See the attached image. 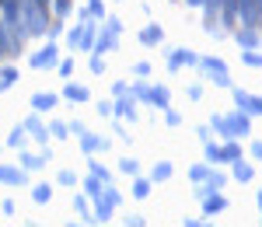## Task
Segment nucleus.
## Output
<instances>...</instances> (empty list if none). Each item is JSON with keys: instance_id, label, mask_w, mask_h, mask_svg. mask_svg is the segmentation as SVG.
Masks as SVG:
<instances>
[{"instance_id": "nucleus-1", "label": "nucleus", "mask_w": 262, "mask_h": 227, "mask_svg": "<svg viewBox=\"0 0 262 227\" xmlns=\"http://www.w3.org/2000/svg\"><path fill=\"white\" fill-rule=\"evenodd\" d=\"M210 129H217L224 140H242L252 133V116L242 112V108H234V112H227V116H213L210 119Z\"/></svg>"}, {"instance_id": "nucleus-2", "label": "nucleus", "mask_w": 262, "mask_h": 227, "mask_svg": "<svg viewBox=\"0 0 262 227\" xmlns=\"http://www.w3.org/2000/svg\"><path fill=\"white\" fill-rule=\"evenodd\" d=\"M21 21L28 28V35H46L49 28V7L39 0H21Z\"/></svg>"}, {"instance_id": "nucleus-3", "label": "nucleus", "mask_w": 262, "mask_h": 227, "mask_svg": "<svg viewBox=\"0 0 262 227\" xmlns=\"http://www.w3.org/2000/svg\"><path fill=\"white\" fill-rule=\"evenodd\" d=\"M196 66H200V70L217 84V87H231V74H227V63H224L221 56H200Z\"/></svg>"}, {"instance_id": "nucleus-4", "label": "nucleus", "mask_w": 262, "mask_h": 227, "mask_svg": "<svg viewBox=\"0 0 262 227\" xmlns=\"http://www.w3.org/2000/svg\"><path fill=\"white\" fill-rule=\"evenodd\" d=\"M32 66H35V70H53V66H56V63H60V46H56V42L49 39L46 42V49H39V53H32Z\"/></svg>"}, {"instance_id": "nucleus-5", "label": "nucleus", "mask_w": 262, "mask_h": 227, "mask_svg": "<svg viewBox=\"0 0 262 227\" xmlns=\"http://www.w3.org/2000/svg\"><path fill=\"white\" fill-rule=\"evenodd\" d=\"M164 53H168V70H182V66H196V63H200V56H196L192 49H185V46L164 49Z\"/></svg>"}, {"instance_id": "nucleus-6", "label": "nucleus", "mask_w": 262, "mask_h": 227, "mask_svg": "<svg viewBox=\"0 0 262 227\" xmlns=\"http://www.w3.org/2000/svg\"><path fill=\"white\" fill-rule=\"evenodd\" d=\"M112 116H116V119H129V123H133V119H137V98H133L129 91H126V95H119V98L112 102Z\"/></svg>"}, {"instance_id": "nucleus-7", "label": "nucleus", "mask_w": 262, "mask_h": 227, "mask_svg": "<svg viewBox=\"0 0 262 227\" xmlns=\"http://www.w3.org/2000/svg\"><path fill=\"white\" fill-rule=\"evenodd\" d=\"M234 42H238L242 49H259L262 35H259V28H245V25H238V28H234Z\"/></svg>"}, {"instance_id": "nucleus-8", "label": "nucleus", "mask_w": 262, "mask_h": 227, "mask_svg": "<svg viewBox=\"0 0 262 227\" xmlns=\"http://www.w3.org/2000/svg\"><path fill=\"white\" fill-rule=\"evenodd\" d=\"M0 182L18 189V186L28 182V171H25V168H14V165H0Z\"/></svg>"}, {"instance_id": "nucleus-9", "label": "nucleus", "mask_w": 262, "mask_h": 227, "mask_svg": "<svg viewBox=\"0 0 262 227\" xmlns=\"http://www.w3.org/2000/svg\"><path fill=\"white\" fill-rule=\"evenodd\" d=\"M200 203H203V213L213 217V213H224V210H227V196H221V189H217V192H210V196L200 199Z\"/></svg>"}, {"instance_id": "nucleus-10", "label": "nucleus", "mask_w": 262, "mask_h": 227, "mask_svg": "<svg viewBox=\"0 0 262 227\" xmlns=\"http://www.w3.org/2000/svg\"><path fill=\"white\" fill-rule=\"evenodd\" d=\"M231 175H234L238 182H252V178H255V168H252V161L238 157V161H231Z\"/></svg>"}, {"instance_id": "nucleus-11", "label": "nucleus", "mask_w": 262, "mask_h": 227, "mask_svg": "<svg viewBox=\"0 0 262 227\" xmlns=\"http://www.w3.org/2000/svg\"><path fill=\"white\" fill-rule=\"evenodd\" d=\"M81 147H84V154H105V150H108V140H105V137H95V133H84L81 137Z\"/></svg>"}, {"instance_id": "nucleus-12", "label": "nucleus", "mask_w": 262, "mask_h": 227, "mask_svg": "<svg viewBox=\"0 0 262 227\" xmlns=\"http://www.w3.org/2000/svg\"><path fill=\"white\" fill-rule=\"evenodd\" d=\"M116 46H119V35H112V32H98V35H95V49H91V53H112Z\"/></svg>"}, {"instance_id": "nucleus-13", "label": "nucleus", "mask_w": 262, "mask_h": 227, "mask_svg": "<svg viewBox=\"0 0 262 227\" xmlns=\"http://www.w3.org/2000/svg\"><path fill=\"white\" fill-rule=\"evenodd\" d=\"M56 102H60V95H49V91L32 95V108H35V112H49V108H56Z\"/></svg>"}, {"instance_id": "nucleus-14", "label": "nucleus", "mask_w": 262, "mask_h": 227, "mask_svg": "<svg viewBox=\"0 0 262 227\" xmlns=\"http://www.w3.org/2000/svg\"><path fill=\"white\" fill-rule=\"evenodd\" d=\"M0 21H21V0H0Z\"/></svg>"}, {"instance_id": "nucleus-15", "label": "nucleus", "mask_w": 262, "mask_h": 227, "mask_svg": "<svg viewBox=\"0 0 262 227\" xmlns=\"http://www.w3.org/2000/svg\"><path fill=\"white\" fill-rule=\"evenodd\" d=\"M150 105H154V108H168V105H171V91H168V87H164V84H158V87H150Z\"/></svg>"}, {"instance_id": "nucleus-16", "label": "nucleus", "mask_w": 262, "mask_h": 227, "mask_svg": "<svg viewBox=\"0 0 262 227\" xmlns=\"http://www.w3.org/2000/svg\"><path fill=\"white\" fill-rule=\"evenodd\" d=\"M63 98H67V102H88L91 91H88L84 84H67V87H63Z\"/></svg>"}, {"instance_id": "nucleus-17", "label": "nucleus", "mask_w": 262, "mask_h": 227, "mask_svg": "<svg viewBox=\"0 0 262 227\" xmlns=\"http://www.w3.org/2000/svg\"><path fill=\"white\" fill-rule=\"evenodd\" d=\"M25 129H28V133H32V137H35V140H39V144H46V137H49V133H46V126L39 123V116H28V119H25Z\"/></svg>"}, {"instance_id": "nucleus-18", "label": "nucleus", "mask_w": 262, "mask_h": 227, "mask_svg": "<svg viewBox=\"0 0 262 227\" xmlns=\"http://www.w3.org/2000/svg\"><path fill=\"white\" fill-rule=\"evenodd\" d=\"M140 42H143V46H158V42H164L161 25H147V28L140 32Z\"/></svg>"}, {"instance_id": "nucleus-19", "label": "nucleus", "mask_w": 262, "mask_h": 227, "mask_svg": "<svg viewBox=\"0 0 262 227\" xmlns=\"http://www.w3.org/2000/svg\"><path fill=\"white\" fill-rule=\"evenodd\" d=\"M112 203H108V199H105V196H98V199H95V220H98V224H105V220H112Z\"/></svg>"}, {"instance_id": "nucleus-20", "label": "nucleus", "mask_w": 262, "mask_h": 227, "mask_svg": "<svg viewBox=\"0 0 262 227\" xmlns=\"http://www.w3.org/2000/svg\"><path fill=\"white\" fill-rule=\"evenodd\" d=\"M171 171H175L171 161H158V165L150 168V182H168V178H171Z\"/></svg>"}, {"instance_id": "nucleus-21", "label": "nucleus", "mask_w": 262, "mask_h": 227, "mask_svg": "<svg viewBox=\"0 0 262 227\" xmlns=\"http://www.w3.org/2000/svg\"><path fill=\"white\" fill-rule=\"evenodd\" d=\"M18 66H0V91H7V87H14L18 84Z\"/></svg>"}, {"instance_id": "nucleus-22", "label": "nucleus", "mask_w": 262, "mask_h": 227, "mask_svg": "<svg viewBox=\"0 0 262 227\" xmlns=\"http://www.w3.org/2000/svg\"><path fill=\"white\" fill-rule=\"evenodd\" d=\"M28 144V137H25V126H14L11 129V137H7V147H14V150H25Z\"/></svg>"}, {"instance_id": "nucleus-23", "label": "nucleus", "mask_w": 262, "mask_h": 227, "mask_svg": "<svg viewBox=\"0 0 262 227\" xmlns=\"http://www.w3.org/2000/svg\"><path fill=\"white\" fill-rule=\"evenodd\" d=\"M231 95H234V105H238L242 112L252 108V95H248V91H242V87H234V84H231Z\"/></svg>"}, {"instance_id": "nucleus-24", "label": "nucleus", "mask_w": 262, "mask_h": 227, "mask_svg": "<svg viewBox=\"0 0 262 227\" xmlns=\"http://www.w3.org/2000/svg\"><path fill=\"white\" fill-rule=\"evenodd\" d=\"M88 168H91V175L98 178L101 186H105V182H112V171H108V168L101 165V161H88Z\"/></svg>"}, {"instance_id": "nucleus-25", "label": "nucleus", "mask_w": 262, "mask_h": 227, "mask_svg": "<svg viewBox=\"0 0 262 227\" xmlns=\"http://www.w3.org/2000/svg\"><path fill=\"white\" fill-rule=\"evenodd\" d=\"M221 150H224V165H231V161H238V157H242V147H238V140H227Z\"/></svg>"}, {"instance_id": "nucleus-26", "label": "nucleus", "mask_w": 262, "mask_h": 227, "mask_svg": "<svg viewBox=\"0 0 262 227\" xmlns=\"http://www.w3.org/2000/svg\"><path fill=\"white\" fill-rule=\"evenodd\" d=\"M129 95H133V98H140V102H147V105H150V84H147V81H137L133 87H129Z\"/></svg>"}, {"instance_id": "nucleus-27", "label": "nucleus", "mask_w": 262, "mask_h": 227, "mask_svg": "<svg viewBox=\"0 0 262 227\" xmlns=\"http://www.w3.org/2000/svg\"><path fill=\"white\" fill-rule=\"evenodd\" d=\"M42 165H46L42 154H25V157H21V168H25V171H39Z\"/></svg>"}, {"instance_id": "nucleus-28", "label": "nucleus", "mask_w": 262, "mask_h": 227, "mask_svg": "<svg viewBox=\"0 0 262 227\" xmlns=\"http://www.w3.org/2000/svg\"><path fill=\"white\" fill-rule=\"evenodd\" d=\"M150 186H154L150 178H137V182H133V199H147V196H150Z\"/></svg>"}, {"instance_id": "nucleus-29", "label": "nucleus", "mask_w": 262, "mask_h": 227, "mask_svg": "<svg viewBox=\"0 0 262 227\" xmlns=\"http://www.w3.org/2000/svg\"><path fill=\"white\" fill-rule=\"evenodd\" d=\"M206 165H224V150L206 140Z\"/></svg>"}, {"instance_id": "nucleus-30", "label": "nucleus", "mask_w": 262, "mask_h": 227, "mask_svg": "<svg viewBox=\"0 0 262 227\" xmlns=\"http://www.w3.org/2000/svg\"><path fill=\"white\" fill-rule=\"evenodd\" d=\"M32 199H35V203H49V199H53V186H46V182L35 186L32 189Z\"/></svg>"}, {"instance_id": "nucleus-31", "label": "nucleus", "mask_w": 262, "mask_h": 227, "mask_svg": "<svg viewBox=\"0 0 262 227\" xmlns=\"http://www.w3.org/2000/svg\"><path fill=\"white\" fill-rule=\"evenodd\" d=\"M210 168H213V165H192V168H189V178H192V182L200 186V182H206V175H210Z\"/></svg>"}, {"instance_id": "nucleus-32", "label": "nucleus", "mask_w": 262, "mask_h": 227, "mask_svg": "<svg viewBox=\"0 0 262 227\" xmlns=\"http://www.w3.org/2000/svg\"><path fill=\"white\" fill-rule=\"evenodd\" d=\"M242 63L245 66H262V53L259 49H242Z\"/></svg>"}, {"instance_id": "nucleus-33", "label": "nucleus", "mask_w": 262, "mask_h": 227, "mask_svg": "<svg viewBox=\"0 0 262 227\" xmlns=\"http://www.w3.org/2000/svg\"><path fill=\"white\" fill-rule=\"evenodd\" d=\"M206 186H210V189H224V186H227V175L210 168V175H206Z\"/></svg>"}, {"instance_id": "nucleus-34", "label": "nucleus", "mask_w": 262, "mask_h": 227, "mask_svg": "<svg viewBox=\"0 0 262 227\" xmlns=\"http://www.w3.org/2000/svg\"><path fill=\"white\" fill-rule=\"evenodd\" d=\"M84 196H91V199H98V196H101V182L95 178V175L84 182Z\"/></svg>"}, {"instance_id": "nucleus-35", "label": "nucleus", "mask_w": 262, "mask_h": 227, "mask_svg": "<svg viewBox=\"0 0 262 227\" xmlns=\"http://www.w3.org/2000/svg\"><path fill=\"white\" fill-rule=\"evenodd\" d=\"M49 7H53L56 18H67L70 14V0H49Z\"/></svg>"}, {"instance_id": "nucleus-36", "label": "nucleus", "mask_w": 262, "mask_h": 227, "mask_svg": "<svg viewBox=\"0 0 262 227\" xmlns=\"http://www.w3.org/2000/svg\"><path fill=\"white\" fill-rule=\"evenodd\" d=\"M49 137H56V140H67V137H70V126H67V123H53V126H49Z\"/></svg>"}, {"instance_id": "nucleus-37", "label": "nucleus", "mask_w": 262, "mask_h": 227, "mask_svg": "<svg viewBox=\"0 0 262 227\" xmlns=\"http://www.w3.org/2000/svg\"><path fill=\"white\" fill-rule=\"evenodd\" d=\"M119 171H122V175H140V165H137L133 157H122V161H119Z\"/></svg>"}, {"instance_id": "nucleus-38", "label": "nucleus", "mask_w": 262, "mask_h": 227, "mask_svg": "<svg viewBox=\"0 0 262 227\" xmlns=\"http://www.w3.org/2000/svg\"><path fill=\"white\" fill-rule=\"evenodd\" d=\"M88 14L91 18H105V0H88Z\"/></svg>"}, {"instance_id": "nucleus-39", "label": "nucleus", "mask_w": 262, "mask_h": 227, "mask_svg": "<svg viewBox=\"0 0 262 227\" xmlns=\"http://www.w3.org/2000/svg\"><path fill=\"white\" fill-rule=\"evenodd\" d=\"M46 35H49V39H56V35H63V18L49 21V28H46Z\"/></svg>"}, {"instance_id": "nucleus-40", "label": "nucleus", "mask_w": 262, "mask_h": 227, "mask_svg": "<svg viewBox=\"0 0 262 227\" xmlns=\"http://www.w3.org/2000/svg\"><path fill=\"white\" fill-rule=\"evenodd\" d=\"M164 123H168V126H182V116L175 112V108H171V105L164 108Z\"/></svg>"}, {"instance_id": "nucleus-41", "label": "nucleus", "mask_w": 262, "mask_h": 227, "mask_svg": "<svg viewBox=\"0 0 262 227\" xmlns=\"http://www.w3.org/2000/svg\"><path fill=\"white\" fill-rule=\"evenodd\" d=\"M101 21H105V32H112V35H119V32H122V21L119 18H101Z\"/></svg>"}, {"instance_id": "nucleus-42", "label": "nucleus", "mask_w": 262, "mask_h": 227, "mask_svg": "<svg viewBox=\"0 0 262 227\" xmlns=\"http://www.w3.org/2000/svg\"><path fill=\"white\" fill-rule=\"evenodd\" d=\"M11 53V46H7V28H4V21H0V60Z\"/></svg>"}, {"instance_id": "nucleus-43", "label": "nucleus", "mask_w": 262, "mask_h": 227, "mask_svg": "<svg viewBox=\"0 0 262 227\" xmlns=\"http://www.w3.org/2000/svg\"><path fill=\"white\" fill-rule=\"evenodd\" d=\"M91 74H105V60H101V53H91Z\"/></svg>"}, {"instance_id": "nucleus-44", "label": "nucleus", "mask_w": 262, "mask_h": 227, "mask_svg": "<svg viewBox=\"0 0 262 227\" xmlns=\"http://www.w3.org/2000/svg\"><path fill=\"white\" fill-rule=\"evenodd\" d=\"M60 186H77V175H74L70 168H63V171H60Z\"/></svg>"}, {"instance_id": "nucleus-45", "label": "nucleus", "mask_w": 262, "mask_h": 227, "mask_svg": "<svg viewBox=\"0 0 262 227\" xmlns=\"http://www.w3.org/2000/svg\"><path fill=\"white\" fill-rule=\"evenodd\" d=\"M67 126H70V133H74V137H77V140H81L84 133H88V126H84L81 119H74V123H67Z\"/></svg>"}, {"instance_id": "nucleus-46", "label": "nucleus", "mask_w": 262, "mask_h": 227, "mask_svg": "<svg viewBox=\"0 0 262 227\" xmlns=\"http://www.w3.org/2000/svg\"><path fill=\"white\" fill-rule=\"evenodd\" d=\"M56 66H60V77H70L74 74V60H60Z\"/></svg>"}, {"instance_id": "nucleus-47", "label": "nucleus", "mask_w": 262, "mask_h": 227, "mask_svg": "<svg viewBox=\"0 0 262 227\" xmlns=\"http://www.w3.org/2000/svg\"><path fill=\"white\" fill-rule=\"evenodd\" d=\"M248 116H262V95H252V108H248Z\"/></svg>"}, {"instance_id": "nucleus-48", "label": "nucleus", "mask_w": 262, "mask_h": 227, "mask_svg": "<svg viewBox=\"0 0 262 227\" xmlns=\"http://www.w3.org/2000/svg\"><path fill=\"white\" fill-rule=\"evenodd\" d=\"M126 91H129V84H126V81H116V84H112V95H116V98H119V95H126Z\"/></svg>"}, {"instance_id": "nucleus-49", "label": "nucleus", "mask_w": 262, "mask_h": 227, "mask_svg": "<svg viewBox=\"0 0 262 227\" xmlns=\"http://www.w3.org/2000/svg\"><path fill=\"white\" fill-rule=\"evenodd\" d=\"M133 74H137V77H147V74H150V63H137Z\"/></svg>"}, {"instance_id": "nucleus-50", "label": "nucleus", "mask_w": 262, "mask_h": 227, "mask_svg": "<svg viewBox=\"0 0 262 227\" xmlns=\"http://www.w3.org/2000/svg\"><path fill=\"white\" fill-rule=\"evenodd\" d=\"M95 108H98V116H112V102H98Z\"/></svg>"}, {"instance_id": "nucleus-51", "label": "nucleus", "mask_w": 262, "mask_h": 227, "mask_svg": "<svg viewBox=\"0 0 262 227\" xmlns=\"http://www.w3.org/2000/svg\"><path fill=\"white\" fill-rule=\"evenodd\" d=\"M189 98H192V102H200V98H203V87H200V84H192V87H189Z\"/></svg>"}, {"instance_id": "nucleus-52", "label": "nucleus", "mask_w": 262, "mask_h": 227, "mask_svg": "<svg viewBox=\"0 0 262 227\" xmlns=\"http://www.w3.org/2000/svg\"><path fill=\"white\" fill-rule=\"evenodd\" d=\"M252 157H255V161H262V140H255V144H252Z\"/></svg>"}, {"instance_id": "nucleus-53", "label": "nucleus", "mask_w": 262, "mask_h": 227, "mask_svg": "<svg viewBox=\"0 0 262 227\" xmlns=\"http://www.w3.org/2000/svg\"><path fill=\"white\" fill-rule=\"evenodd\" d=\"M196 137H200L203 144H206V140H210V126H200V129H196Z\"/></svg>"}, {"instance_id": "nucleus-54", "label": "nucleus", "mask_w": 262, "mask_h": 227, "mask_svg": "<svg viewBox=\"0 0 262 227\" xmlns=\"http://www.w3.org/2000/svg\"><path fill=\"white\" fill-rule=\"evenodd\" d=\"M126 224H129V227H143V217H137V213H133V217H126Z\"/></svg>"}, {"instance_id": "nucleus-55", "label": "nucleus", "mask_w": 262, "mask_h": 227, "mask_svg": "<svg viewBox=\"0 0 262 227\" xmlns=\"http://www.w3.org/2000/svg\"><path fill=\"white\" fill-rule=\"evenodd\" d=\"M185 4H189V7H203V0H185Z\"/></svg>"}, {"instance_id": "nucleus-56", "label": "nucleus", "mask_w": 262, "mask_h": 227, "mask_svg": "<svg viewBox=\"0 0 262 227\" xmlns=\"http://www.w3.org/2000/svg\"><path fill=\"white\" fill-rule=\"evenodd\" d=\"M259 213H262V189H259Z\"/></svg>"}, {"instance_id": "nucleus-57", "label": "nucleus", "mask_w": 262, "mask_h": 227, "mask_svg": "<svg viewBox=\"0 0 262 227\" xmlns=\"http://www.w3.org/2000/svg\"><path fill=\"white\" fill-rule=\"evenodd\" d=\"M39 4H46V7H49V0H39Z\"/></svg>"}]
</instances>
